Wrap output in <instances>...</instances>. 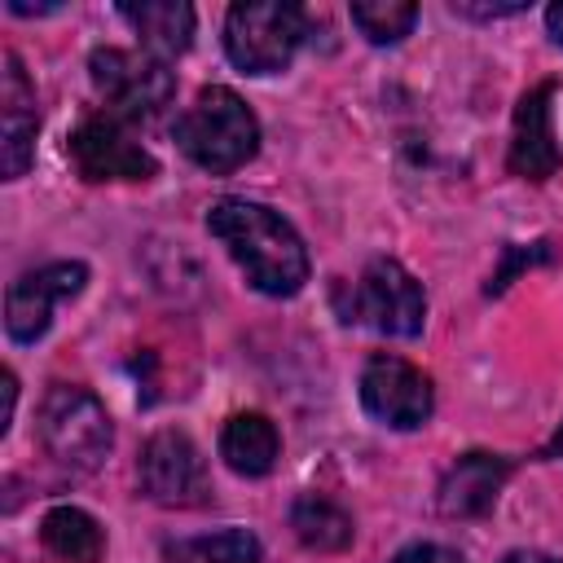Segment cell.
Returning <instances> with one entry per match:
<instances>
[{"instance_id":"obj_11","label":"cell","mask_w":563,"mask_h":563,"mask_svg":"<svg viewBox=\"0 0 563 563\" xmlns=\"http://www.w3.org/2000/svg\"><path fill=\"white\" fill-rule=\"evenodd\" d=\"M554 92H559V84L554 79H541L515 106L506 167L519 180H550L563 167V150H559V136H554Z\"/></svg>"},{"instance_id":"obj_17","label":"cell","mask_w":563,"mask_h":563,"mask_svg":"<svg viewBox=\"0 0 563 563\" xmlns=\"http://www.w3.org/2000/svg\"><path fill=\"white\" fill-rule=\"evenodd\" d=\"M290 532L308 545V550H347L356 528H352V515L343 506H334L330 497H317V493H303L295 506H290Z\"/></svg>"},{"instance_id":"obj_6","label":"cell","mask_w":563,"mask_h":563,"mask_svg":"<svg viewBox=\"0 0 563 563\" xmlns=\"http://www.w3.org/2000/svg\"><path fill=\"white\" fill-rule=\"evenodd\" d=\"M88 75H92V88L101 92L106 110L119 114L123 123L154 119L176 97V75L154 53H132V48H114V44L92 48Z\"/></svg>"},{"instance_id":"obj_16","label":"cell","mask_w":563,"mask_h":563,"mask_svg":"<svg viewBox=\"0 0 563 563\" xmlns=\"http://www.w3.org/2000/svg\"><path fill=\"white\" fill-rule=\"evenodd\" d=\"M40 541L62 563H101V554H106V528L84 506H53V510H44Z\"/></svg>"},{"instance_id":"obj_25","label":"cell","mask_w":563,"mask_h":563,"mask_svg":"<svg viewBox=\"0 0 563 563\" xmlns=\"http://www.w3.org/2000/svg\"><path fill=\"white\" fill-rule=\"evenodd\" d=\"M554 449H559V453H563V431H559V440H554Z\"/></svg>"},{"instance_id":"obj_10","label":"cell","mask_w":563,"mask_h":563,"mask_svg":"<svg viewBox=\"0 0 563 563\" xmlns=\"http://www.w3.org/2000/svg\"><path fill=\"white\" fill-rule=\"evenodd\" d=\"M88 286L84 260H57L35 273H22L4 295V334L13 343H40L53 325V312Z\"/></svg>"},{"instance_id":"obj_13","label":"cell","mask_w":563,"mask_h":563,"mask_svg":"<svg viewBox=\"0 0 563 563\" xmlns=\"http://www.w3.org/2000/svg\"><path fill=\"white\" fill-rule=\"evenodd\" d=\"M510 479V462L501 453H462L435 493V506L444 519H475L497 506L501 484Z\"/></svg>"},{"instance_id":"obj_21","label":"cell","mask_w":563,"mask_h":563,"mask_svg":"<svg viewBox=\"0 0 563 563\" xmlns=\"http://www.w3.org/2000/svg\"><path fill=\"white\" fill-rule=\"evenodd\" d=\"M523 9H528L523 0H510V4H471V0H453V13H462V18H475V22L515 18V13H523Z\"/></svg>"},{"instance_id":"obj_22","label":"cell","mask_w":563,"mask_h":563,"mask_svg":"<svg viewBox=\"0 0 563 563\" xmlns=\"http://www.w3.org/2000/svg\"><path fill=\"white\" fill-rule=\"evenodd\" d=\"M13 405H18V378H13V369H4V413H0V435H4L9 422H13Z\"/></svg>"},{"instance_id":"obj_2","label":"cell","mask_w":563,"mask_h":563,"mask_svg":"<svg viewBox=\"0 0 563 563\" xmlns=\"http://www.w3.org/2000/svg\"><path fill=\"white\" fill-rule=\"evenodd\" d=\"M172 136L180 154L211 176H229L260 154V119L224 84L198 88V97L176 114Z\"/></svg>"},{"instance_id":"obj_7","label":"cell","mask_w":563,"mask_h":563,"mask_svg":"<svg viewBox=\"0 0 563 563\" xmlns=\"http://www.w3.org/2000/svg\"><path fill=\"white\" fill-rule=\"evenodd\" d=\"M66 158L84 180H150L158 176V158L132 136V128L110 114H84L66 136Z\"/></svg>"},{"instance_id":"obj_9","label":"cell","mask_w":563,"mask_h":563,"mask_svg":"<svg viewBox=\"0 0 563 563\" xmlns=\"http://www.w3.org/2000/svg\"><path fill=\"white\" fill-rule=\"evenodd\" d=\"M136 479H141V493L158 506H202L211 493L202 449L176 427L154 431L145 440L141 462H136Z\"/></svg>"},{"instance_id":"obj_14","label":"cell","mask_w":563,"mask_h":563,"mask_svg":"<svg viewBox=\"0 0 563 563\" xmlns=\"http://www.w3.org/2000/svg\"><path fill=\"white\" fill-rule=\"evenodd\" d=\"M220 457H224V466L233 475L264 479L277 466V457H282V435H277L273 418L268 413H255V409L233 413L220 427Z\"/></svg>"},{"instance_id":"obj_15","label":"cell","mask_w":563,"mask_h":563,"mask_svg":"<svg viewBox=\"0 0 563 563\" xmlns=\"http://www.w3.org/2000/svg\"><path fill=\"white\" fill-rule=\"evenodd\" d=\"M119 18L141 35V48L172 62L194 44V4L185 0H141V4H119Z\"/></svg>"},{"instance_id":"obj_8","label":"cell","mask_w":563,"mask_h":563,"mask_svg":"<svg viewBox=\"0 0 563 563\" xmlns=\"http://www.w3.org/2000/svg\"><path fill=\"white\" fill-rule=\"evenodd\" d=\"M361 409L391 431H418L435 409V387L405 356L374 352L361 369Z\"/></svg>"},{"instance_id":"obj_20","label":"cell","mask_w":563,"mask_h":563,"mask_svg":"<svg viewBox=\"0 0 563 563\" xmlns=\"http://www.w3.org/2000/svg\"><path fill=\"white\" fill-rule=\"evenodd\" d=\"M391 563H471V559L462 550H453V545H440V541H413Z\"/></svg>"},{"instance_id":"obj_18","label":"cell","mask_w":563,"mask_h":563,"mask_svg":"<svg viewBox=\"0 0 563 563\" xmlns=\"http://www.w3.org/2000/svg\"><path fill=\"white\" fill-rule=\"evenodd\" d=\"M163 554L172 563H260L264 559V545L246 528H220V532H207V537L172 541Z\"/></svg>"},{"instance_id":"obj_23","label":"cell","mask_w":563,"mask_h":563,"mask_svg":"<svg viewBox=\"0 0 563 563\" xmlns=\"http://www.w3.org/2000/svg\"><path fill=\"white\" fill-rule=\"evenodd\" d=\"M545 31H550L554 44H563V0H554V4L545 9Z\"/></svg>"},{"instance_id":"obj_1","label":"cell","mask_w":563,"mask_h":563,"mask_svg":"<svg viewBox=\"0 0 563 563\" xmlns=\"http://www.w3.org/2000/svg\"><path fill=\"white\" fill-rule=\"evenodd\" d=\"M207 233L229 251L242 277L273 299H290L303 290L312 264L295 224L251 198H220L207 207Z\"/></svg>"},{"instance_id":"obj_5","label":"cell","mask_w":563,"mask_h":563,"mask_svg":"<svg viewBox=\"0 0 563 563\" xmlns=\"http://www.w3.org/2000/svg\"><path fill=\"white\" fill-rule=\"evenodd\" d=\"M343 321L369 325L387 339H418L427 325V290L400 260L374 255L352 286Z\"/></svg>"},{"instance_id":"obj_12","label":"cell","mask_w":563,"mask_h":563,"mask_svg":"<svg viewBox=\"0 0 563 563\" xmlns=\"http://www.w3.org/2000/svg\"><path fill=\"white\" fill-rule=\"evenodd\" d=\"M35 132H40L35 84L26 79L22 57L4 53V70H0V172L4 180L26 176V167L35 163Z\"/></svg>"},{"instance_id":"obj_24","label":"cell","mask_w":563,"mask_h":563,"mask_svg":"<svg viewBox=\"0 0 563 563\" xmlns=\"http://www.w3.org/2000/svg\"><path fill=\"white\" fill-rule=\"evenodd\" d=\"M501 563H563V559H554V554H545V550H510Z\"/></svg>"},{"instance_id":"obj_19","label":"cell","mask_w":563,"mask_h":563,"mask_svg":"<svg viewBox=\"0 0 563 563\" xmlns=\"http://www.w3.org/2000/svg\"><path fill=\"white\" fill-rule=\"evenodd\" d=\"M347 13L369 44H400L418 22V4L409 0H356Z\"/></svg>"},{"instance_id":"obj_3","label":"cell","mask_w":563,"mask_h":563,"mask_svg":"<svg viewBox=\"0 0 563 563\" xmlns=\"http://www.w3.org/2000/svg\"><path fill=\"white\" fill-rule=\"evenodd\" d=\"M35 431H40V444L48 449V457L66 471H97L114 444L106 405L79 383H53L44 391Z\"/></svg>"},{"instance_id":"obj_4","label":"cell","mask_w":563,"mask_h":563,"mask_svg":"<svg viewBox=\"0 0 563 563\" xmlns=\"http://www.w3.org/2000/svg\"><path fill=\"white\" fill-rule=\"evenodd\" d=\"M308 35L303 4L242 0L224 18V53L242 75H282Z\"/></svg>"}]
</instances>
